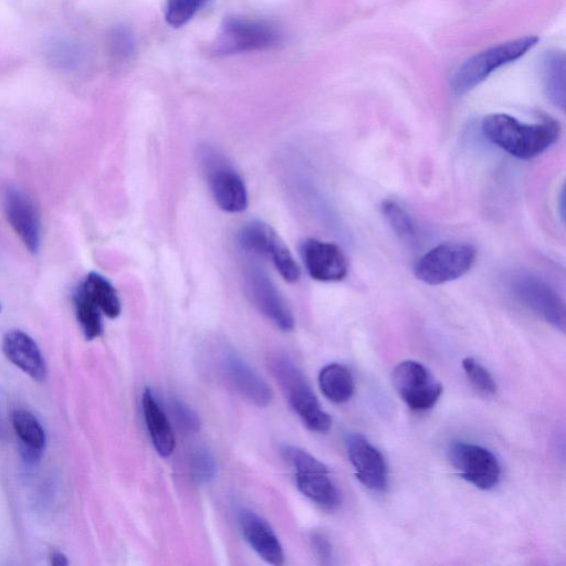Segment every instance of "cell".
Masks as SVG:
<instances>
[{
    "mask_svg": "<svg viewBox=\"0 0 566 566\" xmlns=\"http://www.w3.org/2000/svg\"><path fill=\"white\" fill-rule=\"evenodd\" d=\"M209 0H167L165 6L166 22L179 28L191 20Z\"/></svg>",
    "mask_w": 566,
    "mask_h": 566,
    "instance_id": "27",
    "label": "cell"
},
{
    "mask_svg": "<svg viewBox=\"0 0 566 566\" xmlns=\"http://www.w3.org/2000/svg\"><path fill=\"white\" fill-rule=\"evenodd\" d=\"M0 312H1V303H0Z\"/></svg>",
    "mask_w": 566,
    "mask_h": 566,
    "instance_id": "36",
    "label": "cell"
},
{
    "mask_svg": "<svg viewBox=\"0 0 566 566\" xmlns=\"http://www.w3.org/2000/svg\"><path fill=\"white\" fill-rule=\"evenodd\" d=\"M238 523L245 542L263 560L271 565L283 564L282 545L265 520L249 509H241Z\"/></svg>",
    "mask_w": 566,
    "mask_h": 566,
    "instance_id": "17",
    "label": "cell"
},
{
    "mask_svg": "<svg viewBox=\"0 0 566 566\" xmlns=\"http://www.w3.org/2000/svg\"><path fill=\"white\" fill-rule=\"evenodd\" d=\"M318 386L323 395L334 403L349 400L355 389L350 371L337 363L328 364L321 369Z\"/></svg>",
    "mask_w": 566,
    "mask_h": 566,
    "instance_id": "22",
    "label": "cell"
},
{
    "mask_svg": "<svg viewBox=\"0 0 566 566\" xmlns=\"http://www.w3.org/2000/svg\"><path fill=\"white\" fill-rule=\"evenodd\" d=\"M269 365L289 403L307 429L325 433L332 427L329 415L321 407L304 375L294 361L282 353L271 355Z\"/></svg>",
    "mask_w": 566,
    "mask_h": 566,
    "instance_id": "2",
    "label": "cell"
},
{
    "mask_svg": "<svg viewBox=\"0 0 566 566\" xmlns=\"http://www.w3.org/2000/svg\"><path fill=\"white\" fill-rule=\"evenodd\" d=\"M281 453L294 469L296 485L303 495L326 510L339 505L340 493L323 462L295 446H283Z\"/></svg>",
    "mask_w": 566,
    "mask_h": 566,
    "instance_id": "4",
    "label": "cell"
},
{
    "mask_svg": "<svg viewBox=\"0 0 566 566\" xmlns=\"http://www.w3.org/2000/svg\"><path fill=\"white\" fill-rule=\"evenodd\" d=\"M538 42L535 35L518 38L474 54L463 62L451 77L454 94L463 95L483 82L499 67L523 56Z\"/></svg>",
    "mask_w": 566,
    "mask_h": 566,
    "instance_id": "3",
    "label": "cell"
},
{
    "mask_svg": "<svg viewBox=\"0 0 566 566\" xmlns=\"http://www.w3.org/2000/svg\"><path fill=\"white\" fill-rule=\"evenodd\" d=\"M243 275L254 306L277 328L291 331L294 326L293 315L263 268L249 263L243 270Z\"/></svg>",
    "mask_w": 566,
    "mask_h": 566,
    "instance_id": "13",
    "label": "cell"
},
{
    "mask_svg": "<svg viewBox=\"0 0 566 566\" xmlns=\"http://www.w3.org/2000/svg\"><path fill=\"white\" fill-rule=\"evenodd\" d=\"M510 290L523 306L554 328L560 332L565 331L566 311L564 298L545 280L533 274H518L511 281Z\"/></svg>",
    "mask_w": 566,
    "mask_h": 566,
    "instance_id": "6",
    "label": "cell"
},
{
    "mask_svg": "<svg viewBox=\"0 0 566 566\" xmlns=\"http://www.w3.org/2000/svg\"><path fill=\"white\" fill-rule=\"evenodd\" d=\"M447 454L459 475L475 488L488 491L499 484L501 467L496 457L486 448L453 441L449 444Z\"/></svg>",
    "mask_w": 566,
    "mask_h": 566,
    "instance_id": "8",
    "label": "cell"
},
{
    "mask_svg": "<svg viewBox=\"0 0 566 566\" xmlns=\"http://www.w3.org/2000/svg\"><path fill=\"white\" fill-rule=\"evenodd\" d=\"M482 133L490 143L511 156L532 159L558 140L560 125L552 118L525 124L507 114H490L482 120Z\"/></svg>",
    "mask_w": 566,
    "mask_h": 566,
    "instance_id": "1",
    "label": "cell"
},
{
    "mask_svg": "<svg viewBox=\"0 0 566 566\" xmlns=\"http://www.w3.org/2000/svg\"><path fill=\"white\" fill-rule=\"evenodd\" d=\"M301 253L304 265L314 280L337 282L346 277L347 259L337 244L308 239L303 242Z\"/></svg>",
    "mask_w": 566,
    "mask_h": 566,
    "instance_id": "15",
    "label": "cell"
},
{
    "mask_svg": "<svg viewBox=\"0 0 566 566\" xmlns=\"http://www.w3.org/2000/svg\"><path fill=\"white\" fill-rule=\"evenodd\" d=\"M49 558L50 563L54 566H65L69 564L66 556L60 551H52Z\"/></svg>",
    "mask_w": 566,
    "mask_h": 566,
    "instance_id": "33",
    "label": "cell"
},
{
    "mask_svg": "<svg viewBox=\"0 0 566 566\" xmlns=\"http://www.w3.org/2000/svg\"><path fill=\"white\" fill-rule=\"evenodd\" d=\"M564 197H565V196H564V190H563V191H562V193H560V198H559V199H560V203H559V206H560V208H559V209H560V212H559V213H560V216H562V218H563V219H564Z\"/></svg>",
    "mask_w": 566,
    "mask_h": 566,
    "instance_id": "35",
    "label": "cell"
},
{
    "mask_svg": "<svg viewBox=\"0 0 566 566\" xmlns=\"http://www.w3.org/2000/svg\"><path fill=\"white\" fill-rule=\"evenodd\" d=\"M392 384L402 401L415 411L432 408L443 390L441 382L424 365L411 359L396 365Z\"/></svg>",
    "mask_w": 566,
    "mask_h": 566,
    "instance_id": "7",
    "label": "cell"
},
{
    "mask_svg": "<svg viewBox=\"0 0 566 566\" xmlns=\"http://www.w3.org/2000/svg\"><path fill=\"white\" fill-rule=\"evenodd\" d=\"M11 423L18 438L22 461L27 465L36 464L46 444V436L41 422L29 410L17 409L11 415Z\"/></svg>",
    "mask_w": 566,
    "mask_h": 566,
    "instance_id": "19",
    "label": "cell"
},
{
    "mask_svg": "<svg viewBox=\"0 0 566 566\" xmlns=\"http://www.w3.org/2000/svg\"><path fill=\"white\" fill-rule=\"evenodd\" d=\"M189 467L192 479L200 484L209 483L216 478L217 463L206 447L198 446L191 451Z\"/></svg>",
    "mask_w": 566,
    "mask_h": 566,
    "instance_id": "26",
    "label": "cell"
},
{
    "mask_svg": "<svg viewBox=\"0 0 566 566\" xmlns=\"http://www.w3.org/2000/svg\"><path fill=\"white\" fill-rule=\"evenodd\" d=\"M201 157L216 203L227 212L243 211L248 206V192L240 175L211 149H203Z\"/></svg>",
    "mask_w": 566,
    "mask_h": 566,
    "instance_id": "11",
    "label": "cell"
},
{
    "mask_svg": "<svg viewBox=\"0 0 566 566\" xmlns=\"http://www.w3.org/2000/svg\"><path fill=\"white\" fill-rule=\"evenodd\" d=\"M78 284L97 304L104 315L116 318L120 314L122 305L117 291L105 276L96 272H90Z\"/></svg>",
    "mask_w": 566,
    "mask_h": 566,
    "instance_id": "23",
    "label": "cell"
},
{
    "mask_svg": "<svg viewBox=\"0 0 566 566\" xmlns=\"http://www.w3.org/2000/svg\"><path fill=\"white\" fill-rule=\"evenodd\" d=\"M4 217L23 245L36 253L41 245V219L31 197L17 186L8 185L1 191Z\"/></svg>",
    "mask_w": 566,
    "mask_h": 566,
    "instance_id": "12",
    "label": "cell"
},
{
    "mask_svg": "<svg viewBox=\"0 0 566 566\" xmlns=\"http://www.w3.org/2000/svg\"><path fill=\"white\" fill-rule=\"evenodd\" d=\"M240 247L270 258L281 276L290 283L300 279L301 270L279 234L262 221H250L239 232Z\"/></svg>",
    "mask_w": 566,
    "mask_h": 566,
    "instance_id": "9",
    "label": "cell"
},
{
    "mask_svg": "<svg viewBox=\"0 0 566 566\" xmlns=\"http://www.w3.org/2000/svg\"><path fill=\"white\" fill-rule=\"evenodd\" d=\"M541 74L547 98L557 107H565V56L563 52H547L541 63Z\"/></svg>",
    "mask_w": 566,
    "mask_h": 566,
    "instance_id": "21",
    "label": "cell"
},
{
    "mask_svg": "<svg viewBox=\"0 0 566 566\" xmlns=\"http://www.w3.org/2000/svg\"><path fill=\"white\" fill-rule=\"evenodd\" d=\"M6 431H4V420H3V409H2V402L0 399V440L3 438Z\"/></svg>",
    "mask_w": 566,
    "mask_h": 566,
    "instance_id": "34",
    "label": "cell"
},
{
    "mask_svg": "<svg viewBox=\"0 0 566 566\" xmlns=\"http://www.w3.org/2000/svg\"><path fill=\"white\" fill-rule=\"evenodd\" d=\"M475 259L476 250L473 245L444 242L420 256L413 265V273L426 284L439 285L464 275Z\"/></svg>",
    "mask_w": 566,
    "mask_h": 566,
    "instance_id": "5",
    "label": "cell"
},
{
    "mask_svg": "<svg viewBox=\"0 0 566 566\" xmlns=\"http://www.w3.org/2000/svg\"><path fill=\"white\" fill-rule=\"evenodd\" d=\"M280 41L279 29L268 21L230 17L222 24L218 44L223 53H238L270 49Z\"/></svg>",
    "mask_w": 566,
    "mask_h": 566,
    "instance_id": "10",
    "label": "cell"
},
{
    "mask_svg": "<svg viewBox=\"0 0 566 566\" xmlns=\"http://www.w3.org/2000/svg\"><path fill=\"white\" fill-rule=\"evenodd\" d=\"M142 406L154 448L161 457H169L175 450V434L169 420L149 388H145L143 392Z\"/></svg>",
    "mask_w": 566,
    "mask_h": 566,
    "instance_id": "20",
    "label": "cell"
},
{
    "mask_svg": "<svg viewBox=\"0 0 566 566\" xmlns=\"http://www.w3.org/2000/svg\"><path fill=\"white\" fill-rule=\"evenodd\" d=\"M66 44V46L62 45V49L60 46L57 50L53 52V54L56 55V61L59 63L63 65H72L73 63H75L76 50L72 48L70 43Z\"/></svg>",
    "mask_w": 566,
    "mask_h": 566,
    "instance_id": "32",
    "label": "cell"
},
{
    "mask_svg": "<svg viewBox=\"0 0 566 566\" xmlns=\"http://www.w3.org/2000/svg\"><path fill=\"white\" fill-rule=\"evenodd\" d=\"M462 368L472 386L485 396H493L497 386L489 370L473 357H465L462 360Z\"/></svg>",
    "mask_w": 566,
    "mask_h": 566,
    "instance_id": "28",
    "label": "cell"
},
{
    "mask_svg": "<svg viewBox=\"0 0 566 566\" xmlns=\"http://www.w3.org/2000/svg\"><path fill=\"white\" fill-rule=\"evenodd\" d=\"M1 348L7 359L33 380H45L48 374L45 359L30 335L20 329L9 331L2 338Z\"/></svg>",
    "mask_w": 566,
    "mask_h": 566,
    "instance_id": "18",
    "label": "cell"
},
{
    "mask_svg": "<svg viewBox=\"0 0 566 566\" xmlns=\"http://www.w3.org/2000/svg\"><path fill=\"white\" fill-rule=\"evenodd\" d=\"M314 549L322 559H329L332 555V546L327 538L322 534H315L312 538Z\"/></svg>",
    "mask_w": 566,
    "mask_h": 566,
    "instance_id": "31",
    "label": "cell"
},
{
    "mask_svg": "<svg viewBox=\"0 0 566 566\" xmlns=\"http://www.w3.org/2000/svg\"><path fill=\"white\" fill-rule=\"evenodd\" d=\"M220 367L228 382L245 399L259 407L268 406L272 391L266 381L233 352H226L220 359Z\"/></svg>",
    "mask_w": 566,
    "mask_h": 566,
    "instance_id": "16",
    "label": "cell"
},
{
    "mask_svg": "<svg viewBox=\"0 0 566 566\" xmlns=\"http://www.w3.org/2000/svg\"><path fill=\"white\" fill-rule=\"evenodd\" d=\"M111 53L119 59H127L134 52V39L125 28H117L111 34Z\"/></svg>",
    "mask_w": 566,
    "mask_h": 566,
    "instance_id": "30",
    "label": "cell"
},
{
    "mask_svg": "<svg viewBox=\"0 0 566 566\" xmlns=\"http://www.w3.org/2000/svg\"><path fill=\"white\" fill-rule=\"evenodd\" d=\"M346 444L349 461L360 483L373 491H385L388 485V470L380 451L358 433L352 434Z\"/></svg>",
    "mask_w": 566,
    "mask_h": 566,
    "instance_id": "14",
    "label": "cell"
},
{
    "mask_svg": "<svg viewBox=\"0 0 566 566\" xmlns=\"http://www.w3.org/2000/svg\"><path fill=\"white\" fill-rule=\"evenodd\" d=\"M171 411L177 424L186 432H197L200 429V419L197 412L185 401L174 399Z\"/></svg>",
    "mask_w": 566,
    "mask_h": 566,
    "instance_id": "29",
    "label": "cell"
},
{
    "mask_svg": "<svg viewBox=\"0 0 566 566\" xmlns=\"http://www.w3.org/2000/svg\"><path fill=\"white\" fill-rule=\"evenodd\" d=\"M72 301L84 337L87 340L99 337L103 334V313L80 284L73 291Z\"/></svg>",
    "mask_w": 566,
    "mask_h": 566,
    "instance_id": "24",
    "label": "cell"
},
{
    "mask_svg": "<svg viewBox=\"0 0 566 566\" xmlns=\"http://www.w3.org/2000/svg\"><path fill=\"white\" fill-rule=\"evenodd\" d=\"M381 212L392 231L405 241H412L417 235L416 224L410 214L397 202L386 200Z\"/></svg>",
    "mask_w": 566,
    "mask_h": 566,
    "instance_id": "25",
    "label": "cell"
}]
</instances>
